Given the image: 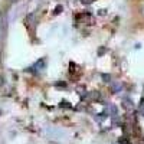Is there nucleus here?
<instances>
[{
  "label": "nucleus",
  "mask_w": 144,
  "mask_h": 144,
  "mask_svg": "<svg viewBox=\"0 0 144 144\" xmlns=\"http://www.w3.org/2000/svg\"><path fill=\"white\" fill-rule=\"evenodd\" d=\"M105 114L115 117V115H117V107L112 105V104H108V105H107V108H105Z\"/></svg>",
  "instance_id": "nucleus-1"
},
{
  "label": "nucleus",
  "mask_w": 144,
  "mask_h": 144,
  "mask_svg": "<svg viewBox=\"0 0 144 144\" xmlns=\"http://www.w3.org/2000/svg\"><path fill=\"white\" fill-rule=\"evenodd\" d=\"M43 68H45V59H41L35 66H33V69H35V71H42Z\"/></svg>",
  "instance_id": "nucleus-2"
},
{
  "label": "nucleus",
  "mask_w": 144,
  "mask_h": 144,
  "mask_svg": "<svg viewBox=\"0 0 144 144\" xmlns=\"http://www.w3.org/2000/svg\"><path fill=\"white\" fill-rule=\"evenodd\" d=\"M122 107H124L125 110H133V102L128 100H124L122 101Z\"/></svg>",
  "instance_id": "nucleus-3"
},
{
  "label": "nucleus",
  "mask_w": 144,
  "mask_h": 144,
  "mask_svg": "<svg viewBox=\"0 0 144 144\" xmlns=\"http://www.w3.org/2000/svg\"><path fill=\"white\" fill-rule=\"evenodd\" d=\"M118 144H130V138H127V137H120V138H118Z\"/></svg>",
  "instance_id": "nucleus-4"
},
{
  "label": "nucleus",
  "mask_w": 144,
  "mask_h": 144,
  "mask_svg": "<svg viewBox=\"0 0 144 144\" xmlns=\"http://www.w3.org/2000/svg\"><path fill=\"white\" fill-rule=\"evenodd\" d=\"M122 90V85L121 84H114L112 85V92H118V91Z\"/></svg>",
  "instance_id": "nucleus-5"
},
{
  "label": "nucleus",
  "mask_w": 144,
  "mask_h": 144,
  "mask_svg": "<svg viewBox=\"0 0 144 144\" xmlns=\"http://www.w3.org/2000/svg\"><path fill=\"white\" fill-rule=\"evenodd\" d=\"M61 107H63V108H72V105L69 102H66V101H62V102H61Z\"/></svg>",
  "instance_id": "nucleus-6"
},
{
  "label": "nucleus",
  "mask_w": 144,
  "mask_h": 144,
  "mask_svg": "<svg viewBox=\"0 0 144 144\" xmlns=\"http://www.w3.org/2000/svg\"><path fill=\"white\" fill-rule=\"evenodd\" d=\"M102 79H104V82H110L111 75H108V73H102Z\"/></svg>",
  "instance_id": "nucleus-7"
},
{
  "label": "nucleus",
  "mask_w": 144,
  "mask_h": 144,
  "mask_svg": "<svg viewBox=\"0 0 144 144\" xmlns=\"http://www.w3.org/2000/svg\"><path fill=\"white\" fill-rule=\"evenodd\" d=\"M61 12H62V6H56V9H55V14H59Z\"/></svg>",
  "instance_id": "nucleus-8"
},
{
  "label": "nucleus",
  "mask_w": 144,
  "mask_h": 144,
  "mask_svg": "<svg viewBox=\"0 0 144 144\" xmlns=\"http://www.w3.org/2000/svg\"><path fill=\"white\" fill-rule=\"evenodd\" d=\"M81 3H82V4H91L92 0H81Z\"/></svg>",
  "instance_id": "nucleus-9"
}]
</instances>
